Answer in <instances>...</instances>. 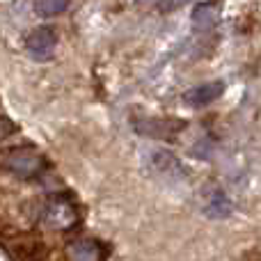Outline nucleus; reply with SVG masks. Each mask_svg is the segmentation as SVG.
Returning a JSON list of instances; mask_svg holds the SVG:
<instances>
[{"mask_svg":"<svg viewBox=\"0 0 261 261\" xmlns=\"http://www.w3.org/2000/svg\"><path fill=\"white\" fill-rule=\"evenodd\" d=\"M55 46H58V35L50 28H39L35 30L30 37L25 39V53L28 58L37 60V62H44L53 55Z\"/></svg>","mask_w":261,"mask_h":261,"instance_id":"1","label":"nucleus"},{"mask_svg":"<svg viewBox=\"0 0 261 261\" xmlns=\"http://www.w3.org/2000/svg\"><path fill=\"white\" fill-rule=\"evenodd\" d=\"M12 261H46L48 257V248L44 245V241H23L16 243L9 250Z\"/></svg>","mask_w":261,"mask_h":261,"instance_id":"2","label":"nucleus"},{"mask_svg":"<svg viewBox=\"0 0 261 261\" xmlns=\"http://www.w3.org/2000/svg\"><path fill=\"white\" fill-rule=\"evenodd\" d=\"M5 163H7L9 170L16 172L18 176H32L41 165L39 158L32 151H14V153H9Z\"/></svg>","mask_w":261,"mask_h":261,"instance_id":"3","label":"nucleus"},{"mask_svg":"<svg viewBox=\"0 0 261 261\" xmlns=\"http://www.w3.org/2000/svg\"><path fill=\"white\" fill-rule=\"evenodd\" d=\"M222 90H225V85H222L220 81L218 83H206V85H199V87H193L190 92H186L184 101L190 106H206L211 103V101H216L218 96L222 94Z\"/></svg>","mask_w":261,"mask_h":261,"instance_id":"4","label":"nucleus"},{"mask_svg":"<svg viewBox=\"0 0 261 261\" xmlns=\"http://www.w3.org/2000/svg\"><path fill=\"white\" fill-rule=\"evenodd\" d=\"M96 254H99V248L92 241H78L71 248V259L73 261H96Z\"/></svg>","mask_w":261,"mask_h":261,"instance_id":"5","label":"nucleus"},{"mask_svg":"<svg viewBox=\"0 0 261 261\" xmlns=\"http://www.w3.org/2000/svg\"><path fill=\"white\" fill-rule=\"evenodd\" d=\"M64 9H67V3H50V0H44V3H35V12L39 14V16H58V14H62Z\"/></svg>","mask_w":261,"mask_h":261,"instance_id":"6","label":"nucleus"},{"mask_svg":"<svg viewBox=\"0 0 261 261\" xmlns=\"http://www.w3.org/2000/svg\"><path fill=\"white\" fill-rule=\"evenodd\" d=\"M213 12H216L213 5H199V7L195 9V25L208 28L213 23Z\"/></svg>","mask_w":261,"mask_h":261,"instance_id":"7","label":"nucleus"},{"mask_svg":"<svg viewBox=\"0 0 261 261\" xmlns=\"http://www.w3.org/2000/svg\"><path fill=\"white\" fill-rule=\"evenodd\" d=\"M0 135H3V128H0Z\"/></svg>","mask_w":261,"mask_h":261,"instance_id":"8","label":"nucleus"}]
</instances>
